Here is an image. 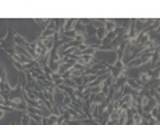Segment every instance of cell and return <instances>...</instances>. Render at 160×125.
I'll use <instances>...</instances> for the list:
<instances>
[{
	"label": "cell",
	"instance_id": "cell-1",
	"mask_svg": "<svg viewBox=\"0 0 160 125\" xmlns=\"http://www.w3.org/2000/svg\"><path fill=\"white\" fill-rule=\"evenodd\" d=\"M14 33H15V31H14L11 27H9L6 38H3V39L0 41V46H1V49H3V50L14 49V46H15V43H14Z\"/></svg>",
	"mask_w": 160,
	"mask_h": 125
},
{
	"label": "cell",
	"instance_id": "cell-2",
	"mask_svg": "<svg viewBox=\"0 0 160 125\" xmlns=\"http://www.w3.org/2000/svg\"><path fill=\"white\" fill-rule=\"evenodd\" d=\"M22 88L21 85L18 83V86H17V89H14V90H11L10 93H9V100H25V93L22 92Z\"/></svg>",
	"mask_w": 160,
	"mask_h": 125
},
{
	"label": "cell",
	"instance_id": "cell-3",
	"mask_svg": "<svg viewBox=\"0 0 160 125\" xmlns=\"http://www.w3.org/2000/svg\"><path fill=\"white\" fill-rule=\"evenodd\" d=\"M74 32L78 35V36H86V25H84L82 22H79V20L77 21V24H75L74 27Z\"/></svg>",
	"mask_w": 160,
	"mask_h": 125
},
{
	"label": "cell",
	"instance_id": "cell-4",
	"mask_svg": "<svg viewBox=\"0 0 160 125\" xmlns=\"http://www.w3.org/2000/svg\"><path fill=\"white\" fill-rule=\"evenodd\" d=\"M127 79H128L127 75H120L114 79L113 85L116 86V89H123V86H125V83H127Z\"/></svg>",
	"mask_w": 160,
	"mask_h": 125
},
{
	"label": "cell",
	"instance_id": "cell-5",
	"mask_svg": "<svg viewBox=\"0 0 160 125\" xmlns=\"http://www.w3.org/2000/svg\"><path fill=\"white\" fill-rule=\"evenodd\" d=\"M14 50H15V53H17L18 56H22V57H27V59H31V60H33V59H32V56L28 53V50H27L25 47L15 45V46H14Z\"/></svg>",
	"mask_w": 160,
	"mask_h": 125
},
{
	"label": "cell",
	"instance_id": "cell-6",
	"mask_svg": "<svg viewBox=\"0 0 160 125\" xmlns=\"http://www.w3.org/2000/svg\"><path fill=\"white\" fill-rule=\"evenodd\" d=\"M145 21L146 20H142V18L135 20V35H139L143 29H146V24H145Z\"/></svg>",
	"mask_w": 160,
	"mask_h": 125
},
{
	"label": "cell",
	"instance_id": "cell-7",
	"mask_svg": "<svg viewBox=\"0 0 160 125\" xmlns=\"http://www.w3.org/2000/svg\"><path fill=\"white\" fill-rule=\"evenodd\" d=\"M14 43H15V45H18V46H22V47H25V49H27V47L29 46V43L25 41V39L22 38L21 35H18V33H14Z\"/></svg>",
	"mask_w": 160,
	"mask_h": 125
},
{
	"label": "cell",
	"instance_id": "cell-8",
	"mask_svg": "<svg viewBox=\"0 0 160 125\" xmlns=\"http://www.w3.org/2000/svg\"><path fill=\"white\" fill-rule=\"evenodd\" d=\"M105 29L106 32H114L117 29V25H116V22L114 20H106L105 21Z\"/></svg>",
	"mask_w": 160,
	"mask_h": 125
},
{
	"label": "cell",
	"instance_id": "cell-9",
	"mask_svg": "<svg viewBox=\"0 0 160 125\" xmlns=\"http://www.w3.org/2000/svg\"><path fill=\"white\" fill-rule=\"evenodd\" d=\"M77 21L75 18H71V20H67V22H65V25H64V31L68 32V31H74V27L75 24H77Z\"/></svg>",
	"mask_w": 160,
	"mask_h": 125
},
{
	"label": "cell",
	"instance_id": "cell-10",
	"mask_svg": "<svg viewBox=\"0 0 160 125\" xmlns=\"http://www.w3.org/2000/svg\"><path fill=\"white\" fill-rule=\"evenodd\" d=\"M125 85H128L129 88H132V89H135V90H141V89H142V86H141V85H139V83L137 82L134 78H128Z\"/></svg>",
	"mask_w": 160,
	"mask_h": 125
},
{
	"label": "cell",
	"instance_id": "cell-11",
	"mask_svg": "<svg viewBox=\"0 0 160 125\" xmlns=\"http://www.w3.org/2000/svg\"><path fill=\"white\" fill-rule=\"evenodd\" d=\"M18 81H20V85H21L22 88L25 89L28 85H27V76H25V72L24 71H18Z\"/></svg>",
	"mask_w": 160,
	"mask_h": 125
},
{
	"label": "cell",
	"instance_id": "cell-12",
	"mask_svg": "<svg viewBox=\"0 0 160 125\" xmlns=\"http://www.w3.org/2000/svg\"><path fill=\"white\" fill-rule=\"evenodd\" d=\"M43 45H45V47L50 52L52 50V47H53V45H54V39H53V36H50V38H46V39H43Z\"/></svg>",
	"mask_w": 160,
	"mask_h": 125
},
{
	"label": "cell",
	"instance_id": "cell-13",
	"mask_svg": "<svg viewBox=\"0 0 160 125\" xmlns=\"http://www.w3.org/2000/svg\"><path fill=\"white\" fill-rule=\"evenodd\" d=\"M149 94H150V97H153V99L156 100V103H160L159 88H153V89H149Z\"/></svg>",
	"mask_w": 160,
	"mask_h": 125
},
{
	"label": "cell",
	"instance_id": "cell-14",
	"mask_svg": "<svg viewBox=\"0 0 160 125\" xmlns=\"http://www.w3.org/2000/svg\"><path fill=\"white\" fill-rule=\"evenodd\" d=\"M106 29H105V27H102V28H97V29H96V38H97V39H99V41H102V39H103V38H105V36H106Z\"/></svg>",
	"mask_w": 160,
	"mask_h": 125
},
{
	"label": "cell",
	"instance_id": "cell-15",
	"mask_svg": "<svg viewBox=\"0 0 160 125\" xmlns=\"http://www.w3.org/2000/svg\"><path fill=\"white\" fill-rule=\"evenodd\" d=\"M39 25H41V29L42 31H45L47 27H49V24H50V20H41V18H38V20H35Z\"/></svg>",
	"mask_w": 160,
	"mask_h": 125
},
{
	"label": "cell",
	"instance_id": "cell-16",
	"mask_svg": "<svg viewBox=\"0 0 160 125\" xmlns=\"http://www.w3.org/2000/svg\"><path fill=\"white\" fill-rule=\"evenodd\" d=\"M125 120H127V115H125V111H121L120 117L116 121V125H125Z\"/></svg>",
	"mask_w": 160,
	"mask_h": 125
},
{
	"label": "cell",
	"instance_id": "cell-17",
	"mask_svg": "<svg viewBox=\"0 0 160 125\" xmlns=\"http://www.w3.org/2000/svg\"><path fill=\"white\" fill-rule=\"evenodd\" d=\"M149 114L152 118H155V120H159V106H156V107H153L152 110L149 111Z\"/></svg>",
	"mask_w": 160,
	"mask_h": 125
},
{
	"label": "cell",
	"instance_id": "cell-18",
	"mask_svg": "<svg viewBox=\"0 0 160 125\" xmlns=\"http://www.w3.org/2000/svg\"><path fill=\"white\" fill-rule=\"evenodd\" d=\"M113 83H114V78H113L111 75H109V76L106 78V81L103 82V86H106V88H110V86H111Z\"/></svg>",
	"mask_w": 160,
	"mask_h": 125
},
{
	"label": "cell",
	"instance_id": "cell-19",
	"mask_svg": "<svg viewBox=\"0 0 160 125\" xmlns=\"http://www.w3.org/2000/svg\"><path fill=\"white\" fill-rule=\"evenodd\" d=\"M31 124V117L29 114H24L21 118V125H29Z\"/></svg>",
	"mask_w": 160,
	"mask_h": 125
},
{
	"label": "cell",
	"instance_id": "cell-20",
	"mask_svg": "<svg viewBox=\"0 0 160 125\" xmlns=\"http://www.w3.org/2000/svg\"><path fill=\"white\" fill-rule=\"evenodd\" d=\"M70 104H71V99H70V97L65 94V96L63 97V103H61V107L64 108V107H67V106H70Z\"/></svg>",
	"mask_w": 160,
	"mask_h": 125
},
{
	"label": "cell",
	"instance_id": "cell-21",
	"mask_svg": "<svg viewBox=\"0 0 160 125\" xmlns=\"http://www.w3.org/2000/svg\"><path fill=\"white\" fill-rule=\"evenodd\" d=\"M141 121H142V115L141 114H135L134 117H132V122H134L135 125L141 124Z\"/></svg>",
	"mask_w": 160,
	"mask_h": 125
},
{
	"label": "cell",
	"instance_id": "cell-22",
	"mask_svg": "<svg viewBox=\"0 0 160 125\" xmlns=\"http://www.w3.org/2000/svg\"><path fill=\"white\" fill-rule=\"evenodd\" d=\"M11 60H13V59H11ZM13 64H14V67H15V68H17L18 71H24V65H22V64H20L18 61L13 60Z\"/></svg>",
	"mask_w": 160,
	"mask_h": 125
},
{
	"label": "cell",
	"instance_id": "cell-23",
	"mask_svg": "<svg viewBox=\"0 0 160 125\" xmlns=\"http://www.w3.org/2000/svg\"><path fill=\"white\" fill-rule=\"evenodd\" d=\"M91 89V93H100L102 92V85L100 86H93V88H89Z\"/></svg>",
	"mask_w": 160,
	"mask_h": 125
},
{
	"label": "cell",
	"instance_id": "cell-24",
	"mask_svg": "<svg viewBox=\"0 0 160 125\" xmlns=\"http://www.w3.org/2000/svg\"><path fill=\"white\" fill-rule=\"evenodd\" d=\"M0 111H3V113H11L13 108L11 107H7V106H0Z\"/></svg>",
	"mask_w": 160,
	"mask_h": 125
},
{
	"label": "cell",
	"instance_id": "cell-25",
	"mask_svg": "<svg viewBox=\"0 0 160 125\" xmlns=\"http://www.w3.org/2000/svg\"><path fill=\"white\" fill-rule=\"evenodd\" d=\"M42 70H43V72L46 74V75H52V74H53V71L50 70V67H49V65H45Z\"/></svg>",
	"mask_w": 160,
	"mask_h": 125
},
{
	"label": "cell",
	"instance_id": "cell-26",
	"mask_svg": "<svg viewBox=\"0 0 160 125\" xmlns=\"http://www.w3.org/2000/svg\"><path fill=\"white\" fill-rule=\"evenodd\" d=\"M73 68H74V70H82V71H85V67H84V65H81V64H78V62H75Z\"/></svg>",
	"mask_w": 160,
	"mask_h": 125
},
{
	"label": "cell",
	"instance_id": "cell-27",
	"mask_svg": "<svg viewBox=\"0 0 160 125\" xmlns=\"http://www.w3.org/2000/svg\"><path fill=\"white\" fill-rule=\"evenodd\" d=\"M29 125H39V122H36V121H33V120H32L31 118V124Z\"/></svg>",
	"mask_w": 160,
	"mask_h": 125
},
{
	"label": "cell",
	"instance_id": "cell-28",
	"mask_svg": "<svg viewBox=\"0 0 160 125\" xmlns=\"http://www.w3.org/2000/svg\"><path fill=\"white\" fill-rule=\"evenodd\" d=\"M138 125H149V124H148V121H143V120H142L141 124H138Z\"/></svg>",
	"mask_w": 160,
	"mask_h": 125
},
{
	"label": "cell",
	"instance_id": "cell-29",
	"mask_svg": "<svg viewBox=\"0 0 160 125\" xmlns=\"http://www.w3.org/2000/svg\"><path fill=\"white\" fill-rule=\"evenodd\" d=\"M3 114H4V113H3V111H0V118L3 117Z\"/></svg>",
	"mask_w": 160,
	"mask_h": 125
},
{
	"label": "cell",
	"instance_id": "cell-30",
	"mask_svg": "<svg viewBox=\"0 0 160 125\" xmlns=\"http://www.w3.org/2000/svg\"><path fill=\"white\" fill-rule=\"evenodd\" d=\"M10 125H17V124H15V122H11V124Z\"/></svg>",
	"mask_w": 160,
	"mask_h": 125
}]
</instances>
